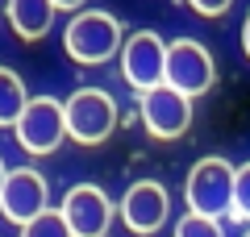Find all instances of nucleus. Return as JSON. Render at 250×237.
<instances>
[{"label":"nucleus","instance_id":"obj_1","mask_svg":"<svg viewBox=\"0 0 250 237\" xmlns=\"http://www.w3.org/2000/svg\"><path fill=\"white\" fill-rule=\"evenodd\" d=\"M125 38H121V21L104 9H88L75 13L62 29V50L67 59L80 62V67H104L113 54H121Z\"/></svg>","mask_w":250,"mask_h":237},{"label":"nucleus","instance_id":"obj_2","mask_svg":"<svg viewBox=\"0 0 250 237\" xmlns=\"http://www.w3.org/2000/svg\"><path fill=\"white\" fill-rule=\"evenodd\" d=\"M233 179H238V167H229L225 158H200L188 171V183H184L188 208L217 220L233 217Z\"/></svg>","mask_w":250,"mask_h":237},{"label":"nucleus","instance_id":"obj_3","mask_svg":"<svg viewBox=\"0 0 250 237\" xmlns=\"http://www.w3.org/2000/svg\"><path fill=\"white\" fill-rule=\"evenodd\" d=\"M13 133H17V146L25 150V154L46 158V154H54V150L62 146V138H67V108L54 96H34L25 104V113L17 117Z\"/></svg>","mask_w":250,"mask_h":237},{"label":"nucleus","instance_id":"obj_4","mask_svg":"<svg viewBox=\"0 0 250 237\" xmlns=\"http://www.w3.org/2000/svg\"><path fill=\"white\" fill-rule=\"evenodd\" d=\"M62 108H67V138H71L75 146H100V141L113 138V129H117V104H113L108 92L80 88Z\"/></svg>","mask_w":250,"mask_h":237},{"label":"nucleus","instance_id":"obj_5","mask_svg":"<svg viewBox=\"0 0 250 237\" xmlns=\"http://www.w3.org/2000/svg\"><path fill=\"white\" fill-rule=\"evenodd\" d=\"M138 117H142L146 133L159 141H175L188 133V125H192V96H184L179 88H171V83H159V88L150 92H138Z\"/></svg>","mask_w":250,"mask_h":237},{"label":"nucleus","instance_id":"obj_6","mask_svg":"<svg viewBox=\"0 0 250 237\" xmlns=\"http://www.w3.org/2000/svg\"><path fill=\"white\" fill-rule=\"evenodd\" d=\"M121 75L134 92H150L159 83H167V42L154 29L129 34L121 46Z\"/></svg>","mask_w":250,"mask_h":237},{"label":"nucleus","instance_id":"obj_7","mask_svg":"<svg viewBox=\"0 0 250 237\" xmlns=\"http://www.w3.org/2000/svg\"><path fill=\"white\" fill-rule=\"evenodd\" d=\"M217 79V67H213V54L196 42V38H179V42L167 46V83L179 88L184 96H205Z\"/></svg>","mask_w":250,"mask_h":237},{"label":"nucleus","instance_id":"obj_8","mask_svg":"<svg viewBox=\"0 0 250 237\" xmlns=\"http://www.w3.org/2000/svg\"><path fill=\"white\" fill-rule=\"evenodd\" d=\"M121 220L129 233L138 237H150L163 229V220L171 217V196L163 183H154V179H138V183H129V192L121 196Z\"/></svg>","mask_w":250,"mask_h":237},{"label":"nucleus","instance_id":"obj_9","mask_svg":"<svg viewBox=\"0 0 250 237\" xmlns=\"http://www.w3.org/2000/svg\"><path fill=\"white\" fill-rule=\"evenodd\" d=\"M46 208H50V187H46V179L38 175L34 167L9 171L4 192H0V212H4V220L25 225V220H34L38 212H46Z\"/></svg>","mask_w":250,"mask_h":237},{"label":"nucleus","instance_id":"obj_10","mask_svg":"<svg viewBox=\"0 0 250 237\" xmlns=\"http://www.w3.org/2000/svg\"><path fill=\"white\" fill-rule=\"evenodd\" d=\"M62 217L75 237H104L113 225V200L96 183H75L62 196Z\"/></svg>","mask_w":250,"mask_h":237},{"label":"nucleus","instance_id":"obj_11","mask_svg":"<svg viewBox=\"0 0 250 237\" xmlns=\"http://www.w3.org/2000/svg\"><path fill=\"white\" fill-rule=\"evenodd\" d=\"M54 13H59L54 0H9L4 4V17L21 42H42L54 25Z\"/></svg>","mask_w":250,"mask_h":237},{"label":"nucleus","instance_id":"obj_12","mask_svg":"<svg viewBox=\"0 0 250 237\" xmlns=\"http://www.w3.org/2000/svg\"><path fill=\"white\" fill-rule=\"evenodd\" d=\"M29 96H25V83H21L17 71L0 67V129H13L17 125V117L25 113Z\"/></svg>","mask_w":250,"mask_h":237},{"label":"nucleus","instance_id":"obj_13","mask_svg":"<svg viewBox=\"0 0 250 237\" xmlns=\"http://www.w3.org/2000/svg\"><path fill=\"white\" fill-rule=\"evenodd\" d=\"M21 237H75V233L67 225V217H62V208H46L21 225Z\"/></svg>","mask_w":250,"mask_h":237},{"label":"nucleus","instance_id":"obj_14","mask_svg":"<svg viewBox=\"0 0 250 237\" xmlns=\"http://www.w3.org/2000/svg\"><path fill=\"white\" fill-rule=\"evenodd\" d=\"M175 237H225V233L217 225V217H205V212L188 208V217H179V225H175Z\"/></svg>","mask_w":250,"mask_h":237},{"label":"nucleus","instance_id":"obj_15","mask_svg":"<svg viewBox=\"0 0 250 237\" xmlns=\"http://www.w3.org/2000/svg\"><path fill=\"white\" fill-rule=\"evenodd\" d=\"M233 217L250 220V162H242L238 179H233Z\"/></svg>","mask_w":250,"mask_h":237},{"label":"nucleus","instance_id":"obj_16","mask_svg":"<svg viewBox=\"0 0 250 237\" xmlns=\"http://www.w3.org/2000/svg\"><path fill=\"white\" fill-rule=\"evenodd\" d=\"M188 4H192L200 17H221V13H229L233 0H188Z\"/></svg>","mask_w":250,"mask_h":237},{"label":"nucleus","instance_id":"obj_17","mask_svg":"<svg viewBox=\"0 0 250 237\" xmlns=\"http://www.w3.org/2000/svg\"><path fill=\"white\" fill-rule=\"evenodd\" d=\"M54 4H59L62 13H80V4H83V0H54Z\"/></svg>","mask_w":250,"mask_h":237},{"label":"nucleus","instance_id":"obj_18","mask_svg":"<svg viewBox=\"0 0 250 237\" xmlns=\"http://www.w3.org/2000/svg\"><path fill=\"white\" fill-rule=\"evenodd\" d=\"M242 50H246V59H250V17H246V25H242Z\"/></svg>","mask_w":250,"mask_h":237},{"label":"nucleus","instance_id":"obj_19","mask_svg":"<svg viewBox=\"0 0 250 237\" xmlns=\"http://www.w3.org/2000/svg\"><path fill=\"white\" fill-rule=\"evenodd\" d=\"M4 179H9V167H4V158H0V192H4Z\"/></svg>","mask_w":250,"mask_h":237},{"label":"nucleus","instance_id":"obj_20","mask_svg":"<svg viewBox=\"0 0 250 237\" xmlns=\"http://www.w3.org/2000/svg\"><path fill=\"white\" fill-rule=\"evenodd\" d=\"M246 237H250V233H246Z\"/></svg>","mask_w":250,"mask_h":237}]
</instances>
